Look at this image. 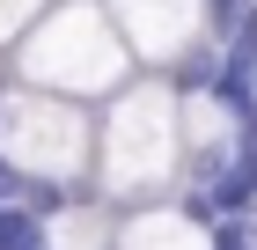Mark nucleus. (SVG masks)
<instances>
[{"label": "nucleus", "mask_w": 257, "mask_h": 250, "mask_svg": "<svg viewBox=\"0 0 257 250\" xmlns=\"http://www.w3.org/2000/svg\"><path fill=\"white\" fill-rule=\"evenodd\" d=\"M220 66H228V52H220V44H191V59H177V89L213 96V89H220Z\"/></svg>", "instance_id": "f257e3e1"}, {"label": "nucleus", "mask_w": 257, "mask_h": 250, "mask_svg": "<svg viewBox=\"0 0 257 250\" xmlns=\"http://www.w3.org/2000/svg\"><path fill=\"white\" fill-rule=\"evenodd\" d=\"M0 199H30V170H15L8 154H0Z\"/></svg>", "instance_id": "f03ea898"}, {"label": "nucleus", "mask_w": 257, "mask_h": 250, "mask_svg": "<svg viewBox=\"0 0 257 250\" xmlns=\"http://www.w3.org/2000/svg\"><path fill=\"white\" fill-rule=\"evenodd\" d=\"M250 235H257V213H250Z\"/></svg>", "instance_id": "7ed1b4c3"}]
</instances>
